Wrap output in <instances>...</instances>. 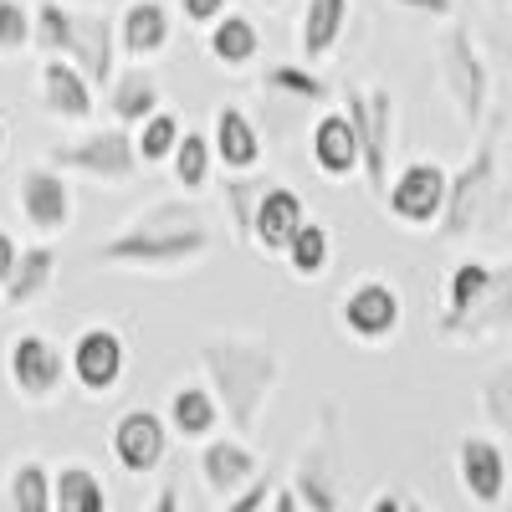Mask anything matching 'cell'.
Returning a JSON list of instances; mask_svg holds the SVG:
<instances>
[{"instance_id": "cell-29", "label": "cell", "mask_w": 512, "mask_h": 512, "mask_svg": "<svg viewBox=\"0 0 512 512\" xmlns=\"http://www.w3.org/2000/svg\"><path fill=\"white\" fill-rule=\"evenodd\" d=\"M169 175H175L180 195H200L216 180V149H210V128H185L175 154H169Z\"/></svg>"}, {"instance_id": "cell-26", "label": "cell", "mask_w": 512, "mask_h": 512, "mask_svg": "<svg viewBox=\"0 0 512 512\" xmlns=\"http://www.w3.org/2000/svg\"><path fill=\"white\" fill-rule=\"evenodd\" d=\"M349 6L354 0H308L303 21H297V47H303V62H323L338 52L349 26Z\"/></svg>"}, {"instance_id": "cell-47", "label": "cell", "mask_w": 512, "mask_h": 512, "mask_svg": "<svg viewBox=\"0 0 512 512\" xmlns=\"http://www.w3.org/2000/svg\"><path fill=\"white\" fill-rule=\"evenodd\" d=\"M405 512H425V507H420V502H405Z\"/></svg>"}, {"instance_id": "cell-8", "label": "cell", "mask_w": 512, "mask_h": 512, "mask_svg": "<svg viewBox=\"0 0 512 512\" xmlns=\"http://www.w3.org/2000/svg\"><path fill=\"white\" fill-rule=\"evenodd\" d=\"M6 374L26 405H52L72 369H67V349L52 344L47 333H16L6 349Z\"/></svg>"}, {"instance_id": "cell-34", "label": "cell", "mask_w": 512, "mask_h": 512, "mask_svg": "<svg viewBox=\"0 0 512 512\" xmlns=\"http://www.w3.org/2000/svg\"><path fill=\"white\" fill-rule=\"evenodd\" d=\"M31 47H36L41 57H67V52H72V11L62 6V0H36Z\"/></svg>"}, {"instance_id": "cell-13", "label": "cell", "mask_w": 512, "mask_h": 512, "mask_svg": "<svg viewBox=\"0 0 512 512\" xmlns=\"http://www.w3.org/2000/svg\"><path fill=\"white\" fill-rule=\"evenodd\" d=\"M400 318H405V303L384 277L354 282L344 292V303H338V323H344V333L359 338V344H384V338H395Z\"/></svg>"}, {"instance_id": "cell-22", "label": "cell", "mask_w": 512, "mask_h": 512, "mask_svg": "<svg viewBox=\"0 0 512 512\" xmlns=\"http://www.w3.org/2000/svg\"><path fill=\"white\" fill-rule=\"evenodd\" d=\"M169 41H175V11L164 0H134L123 16H118V52L123 57H159Z\"/></svg>"}, {"instance_id": "cell-14", "label": "cell", "mask_w": 512, "mask_h": 512, "mask_svg": "<svg viewBox=\"0 0 512 512\" xmlns=\"http://www.w3.org/2000/svg\"><path fill=\"white\" fill-rule=\"evenodd\" d=\"M210 149H216V164L226 175H246V169L262 164V154H267L262 128L251 123V113L236 98H226L216 108V118H210Z\"/></svg>"}, {"instance_id": "cell-41", "label": "cell", "mask_w": 512, "mask_h": 512, "mask_svg": "<svg viewBox=\"0 0 512 512\" xmlns=\"http://www.w3.org/2000/svg\"><path fill=\"white\" fill-rule=\"evenodd\" d=\"M390 6L410 11V16H425V21H451L456 0H390Z\"/></svg>"}, {"instance_id": "cell-9", "label": "cell", "mask_w": 512, "mask_h": 512, "mask_svg": "<svg viewBox=\"0 0 512 512\" xmlns=\"http://www.w3.org/2000/svg\"><path fill=\"white\" fill-rule=\"evenodd\" d=\"M287 487L297 492V502H303L308 512H338V507H344V482H338V420H333V410H323L318 436L308 441L303 456H297Z\"/></svg>"}, {"instance_id": "cell-20", "label": "cell", "mask_w": 512, "mask_h": 512, "mask_svg": "<svg viewBox=\"0 0 512 512\" xmlns=\"http://www.w3.org/2000/svg\"><path fill=\"white\" fill-rule=\"evenodd\" d=\"M113 41H118L113 16H103V11H72V52H67V62H77L82 72H88L93 88H108L113 72H118V62H113L118 47H113Z\"/></svg>"}, {"instance_id": "cell-5", "label": "cell", "mask_w": 512, "mask_h": 512, "mask_svg": "<svg viewBox=\"0 0 512 512\" xmlns=\"http://www.w3.org/2000/svg\"><path fill=\"white\" fill-rule=\"evenodd\" d=\"M436 67H441V93L451 98L456 118L466 128H482L487 103H492V72H487V57L477 52L472 31H466V26H446L441 47H436Z\"/></svg>"}, {"instance_id": "cell-23", "label": "cell", "mask_w": 512, "mask_h": 512, "mask_svg": "<svg viewBox=\"0 0 512 512\" xmlns=\"http://www.w3.org/2000/svg\"><path fill=\"white\" fill-rule=\"evenodd\" d=\"M57 272H62V256H57L52 241H31V246H21L16 272L6 277V287H0V303H6V308H31V303H41V297L52 292Z\"/></svg>"}, {"instance_id": "cell-44", "label": "cell", "mask_w": 512, "mask_h": 512, "mask_svg": "<svg viewBox=\"0 0 512 512\" xmlns=\"http://www.w3.org/2000/svg\"><path fill=\"white\" fill-rule=\"evenodd\" d=\"M267 512H308V507L297 502V492H292V487H277V492H272V502H267Z\"/></svg>"}, {"instance_id": "cell-11", "label": "cell", "mask_w": 512, "mask_h": 512, "mask_svg": "<svg viewBox=\"0 0 512 512\" xmlns=\"http://www.w3.org/2000/svg\"><path fill=\"white\" fill-rule=\"evenodd\" d=\"M169 420L154 415L149 405H134V410H123L113 420V431H108V446H113V461L123 466L128 477H149L164 466L169 456Z\"/></svg>"}, {"instance_id": "cell-43", "label": "cell", "mask_w": 512, "mask_h": 512, "mask_svg": "<svg viewBox=\"0 0 512 512\" xmlns=\"http://www.w3.org/2000/svg\"><path fill=\"white\" fill-rule=\"evenodd\" d=\"M144 512H180V487H175V482H164V487L154 492V502H149Z\"/></svg>"}, {"instance_id": "cell-37", "label": "cell", "mask_w": 512, "mask_h": 512, "mask_svg": "<svg viewBox=\"0 0 512 512\" xmlns=\"http://www.w3.org/2000/svg\"><path fill=\"white\" fill-rule=\"evenodd\" d=\"M482 415L497 425L502 436H512V364H502V369H492L487 379H482Z\"/></svg>"}, {"instance_id": "cell-35", "label": "cell", "mask_w": 512, "mask_h": 512, "mask_svg": "<svg viewBox=\"0 0 512 512\" xmlns=\"http://www.w3.org/2000/svg\"><path fill=\"white\" fill-rule=\"evenodd\" d=\"M11 512H57L52 507V466L47 461H16L11 472Z\"/></svg>"}, {"instance_id": "cell-15", "label": "cell", "mask_w": 512, "mask_h": 512, "mask_svg": "<svg viewBox=\"0 0 512 512\" xmlns=\"http://www.w3.org/2000/svg\"><path fill=\"white\" fill-rule=\"evenodd\" d=\"M456 477L466 487V497H472L477 507H502L507 497V456L492 436H461L456 446Z\"/></svg>"}, {"instance_id": "cell-2", "label": "cell", "mask_w": 512, "mask_h": 512, "mask_svg": "<svg viewBox=\"0 0 512 512\" xmlns=\"http://www.w3.org/2000/svg\"><path fill=\"white\" fill-rule=\"evenodd\" d=\"M200 369H205V384L221 400V415L236 425V436H251L262 425L267 400L282 384V354L267 338L221 333V338H205L200 344Z\"/></svg>"}, {"instance_id": "cell-25", "label": "cell", "mask_w": 512, "mask_h": 512, "mask_svg": "<svg viewBox=\"0 0 512 512\" xmlns=\"http://www.w3.org/2000/svg\"><path fill=\"white\" fill-rule=\"evenodd\" d=\"M164 420H169V431L185 436V441H210L226 415H221V400H216L210 384H180V390L169 395Z\"/></svg>"}, {"instance_id": "cell-27", "label": "cell", "mask_w": 512, "mask_h": 512, "mask_svg": "<svg viewBox=\"0 0 512 512\" xmlns=\"http://www.w3.org/2000/svg\"><path fill=\"white\" fill-rule=\"evenodd\" d=\"M210 62L216 67H231V72H241V67H251L256 62V52H262V31H256V21L251 16H241V11H226L216 26H210Z\"/></svg>"}, {"instance_id": "cell-48", "label": "cell", "mask_w": 512, "mask_h": 512, "mask_svg": "<svg viewBox=\"0 0 512 512\" xmlns=\"http://www.w3.org/2000/svg\"><path fill=\"white\" fill-rule=\"evenodd\" d=\"M262 6H287V0H262Z\"/></svg>"}, {"instance_id": "cell-28", "label": "cell", "mask_w": 512, "mask_h": 512, "mask_svg": "<svg viewBox=\"0 0 512 512\" xmlns=\"http://www.w3.org/2000/svg\"><path fill=\"white\" fill-rule=\"evenodd\" d=\"M52 507L57 512H108V487L88 461H67L52 472Z\"/></svg>"}, {"instance_id": "cell-1", "label": "cell", "mask_w": 512, "mask_h": 512, "mask_svg": "<svg viewBox=\"0 0 512 512\" xmlns=\"http://www.w3.org/2000/svg\"><path fill=\"white\" fill-rule=\"evenodd\" d=\"M216 236H210L205 216L195 210L190 195L144 205L123 231L93 241L82 256V267H123V272H180L190 262H205Z\"/></svg>"}, {"instance_id": "cell-21", "label": "cell", "mask_w": 512, "mask_h": 512, "mask_svg": "<svg viewBox=\"0 0 512 512\" xmlns=\"http://www.w3.org/2000/svg\"><path fill=\"white\" fill-rule=\"evenodd\" d=\"M507 328H512V256L502 267H492V287L482 292V303L461 323H451L441 338H451V344H482V338H497Z\"/></svg>"}, {"instance_id": "cell-33", "label": "cell", "mask_w": 512, "mask_h": 512, "mask_svg": "<svg viewBox=\"0 0 512 512\" xmlns=\"http://www.w3.org/2000/svg\"><path fill=\"white\" fill-rule=\"evenodd\" d=\"M282 262L292 267V277L318 282V277L328 272V262H333V236H328V226H323V221H308L303 231L292 236V246L282 251Z\"/></svg>"}, {"instance_id": "cell-12", "label": "cell", "mask_w": 512, "mask_h": 512, "mask_svg": "<svg viewBox=\"0 0 512 512\" xmlns=\"http://www.w3.org/2000/svg\"><path fill=\"white\" fill-rule=\"evenodd\" d=\"M67 369H72V384L82 395H113L118 384H123V369H128V344H123V333L118 328H82L77 333V344L67 354Z\"/></svg>"}, {"instance_id": "cell-49", "label": "cell", "mask_w": 512, "mask_h": 512, "mask_svg": "<svg viewBox=\"0 0 512 512\" xmlns=\"http://www.w3.org/2000/svg\"><path fill=\"white\" fill-rule=\"evenodd\" d=\"M507 6H512V0H507Z\"/></svg>"}, {"instance_id": "cell-19", "label": "cell", "mask_w": 512, "mask_h": 512, "mask_svg": "<svg viewBox=\"0 0 512 512\" xmlns=\"http://www.w3.org/2000/svg\"><path fill=\"white\" fill-rule=\"evenodd\" d=\"M200 477L216 497H236L251 477H262V461L246 436H210L200 446Z\"/></svg>"}, {"instance_id": "cell-17", "label": "cell", "mask_w": 512, "mask_h": 512, "mask_svg": "<svg viewBox=\"0 0 512 512\" xmlns=\"http://www.w3.org/2000/svg\"><path fill=\"white\" fill-rule=\"evenodd\" d=\"M308 154L318 164V175L333 180V185H344L359 175V134H354V123L344 108H323L318 123H313V134H308Z\"/></svg>"}, {"instance_id": "cell-46", "label": "cell", "mask_w": 512, "mask_h": 512, "mask_svg": "<svg viewBox=\"0 0 512 512\" xmlns=\"http://www.w3.org/2000/svg\"><path fill=\"white\" fill-rule=\"evenodd\" d=\"M6 144H11V123H6V113H0V159H6Z\"/></svg>"}, {"instance_id": "cell-45", "label": "cell", "mask_w": 512, "mask_h": 512, "mask_svg": "<svg viewBox=\"0 0 512 512\" xmlns=\"http://www.w3.org/2000/svg\"><path fill=\"white\" fill-rule=\"evenodd\" d=\"M369 512H405V497H395V492H379V497L369 502Z\"/></svg>"}, {"instance_id": "cell-32", "label": "cell", "mask_w": 512, "mask_h": 512, "mask_svg": "<svg viewBox=\"0 0 512 512\" xmlns=\"http://www.w3.org/2000/svg\"><path fill=\"white\" fill-rule=\"evenodd\" d=\"M262 88L272 98H292V103H308V108H323L333 98V88L323 82V72H313L308 62H277L262 72Z\"/></svg>"}, {"instance_id": "cell-39", "label": "cell", "mask_w": 512, "mask_h": 512, "mask_svg": "<svg viewBox=\"0 0 512 512\" xmlns=\"http://www.w3.org/2000/svg\"><path fill=\"white\" fill-rule=\"evenodd\" d=\"M272 477H251L236 497H226V507L221 512H267V502H272Z\"/></svg>"}, {"instance_id": "cell-42", "label": "cell", "mask_w": 512, "mask_h": 512, "mask_svg": "<svg viewBox=\"0 0 512 512\" xmlns=\"http://www.w3.org/2000/svg\"><path fill=\"white\" fill-rule=\"evenodd\" d=\"M16 256H21V241L11 231H0V287H6V277L16 272Z\"/></svg>"}, {"instance_id": "cell-6", "label": "cell", "mask_w": 512, "mask_h": 512, "mask_svg": "<svg viewBox=\"0 0 512 512\" xmlns=\"http://www.w3.org/2000/svg\"><path fill=\"white\" fill-rule=\"evenodd\" d=\"M47 164H57V169H72V175H88V180H98V185H128L144 169V159H139V149H134V128H88V134H77V139H67V144H57L52 154H47Z\"/></svg>"}, {"instance_id": "cell-36", "label": "cell", "mask_w": 512, "mask_h": 512, "mask_svg": "<svg viewBox=\"0 0 512 512\" xmlns=\"http://www.w3.org/2000/svg\"><path fill=\"white\" fill-rule=\"evenodd\" d=\"M180 134H185L180 113L159 108V113H149V118L134 128V149H139V159H144V164H169V154H175Z\"/></svg>"}, {"instance_id": "cell-7", "label": "cell", "mask_w": 512, "mask_h": 512, "mask_svg": "<svg viewBox=\"0 0 512 512\" xmlns=\"http://www.w3.org/2000/svg\"><path fill=\"white\" fill-rule=\"evenodd\" d=\"M446 185H451V169H441L436 159H410L400 164L390 185H384V210L390 221L425 231V226H441V210H446Z\"/></svg>"}, {"instance_id": "cell-3", "label": "cell", "mask_w": 512, "mask_h": 512, "mask_svg": "<svg viewBox=\"0 0 512 512\" xmlns=\"http://www.w3.org/2000/svg\"><path fill=\"white\" fill-rule=\"evenodd\" d=\"M497 149H502V118L482 123V139L472 144L466 164L446 185V210H441V236L446 241L472 236L477 221H482V210L492 205V195H497Z\"/></svg>"}, {"instance_id": "cell-30", "label": "cell", "mask_w": 512, "mask_h": 512, "mask_svg": "<svg viewBox=\"0 0 512 512\" xmlns=\"http://www.w3.org/2000/svg\"><path fill=\"white\" fill-rule=\"evenodd\" d=\"M272 185H277V180H272V175H256V169H246V175H226V180H221V210H226V221H231L236 241H251L256 205H262V195H267Z\"/></svg>"}, {"instance_id": "cell-24", "label": "cell", "mask_w": 512, "mask_h": 512, "mask_svg": "<svg viewBox=\"0 0 512 512\" xmlns=\"http://www.w3.org/2000/svg\"><path fill=\"white\" fill-rule=\"evenodd\" d=\"M103 108H108V123L139 128L149 113L164 108V88H159V77H154V72H144V67H123V72H113V82H108Z\"/></svg>"}, {"instance_id": "cell-16", "label": "cell", "mask_w": 512, "mask_h": 512, "mask_svg": "<svg viewBox=\"0 0 512 512\" xmlns=\"http://www.w3.org/2000/svg\"><path fill=\"white\" fill-rule=\"evenodd\" d=\"M41 108L62 123H88L98 113V88L88 82L77 62L67 57H41Z\"/></svg>"}, {"instance_id": "cell-40", "label": "cell", "mask_w": 512, "mask_h": 512, "mask_svg": "<svg viewBox=\"0 0 512 512\" xmlns=\"http://www.w3.org/2000/svg\"><path fill=\"white\" fill-rule=\"evenodd\" d=\"M180 6V16L190 21V26H216L226 11H231V0H175Z\"/></svg>"}, {"instance_id": "cell-38", "label": "cell", "mask_w": 512, "mask_h": 512, "mask_svg": "<svg viewBox=\"0 0 512 512\" xmlns=\"http://www.w3.org/2000/svg\"><path fill=\"white\" fill-rule=\"evenodd\" d=\"M31 47V11L21 0H0V57H16Z\"/></svg>"}, {"instance_id": "cell-10", "label": "cell", "mask_w": 512, "mask_h": 512, "mask_svg": "<svg viewBox=\"0 0 512 512\" xmlns=\"http://www.w3.org/2000/svg\"><path fill=\"white\" fill-rule=\"evenodd\" d=\"M16 210H21V221L41 236V241H52L62 231H72V185L57 164H36V169H21V180H16Z\"/></svg>"}, {"instance_id": "cell-4", "label": "cell", "mask_w": 512, "mask_h": 512, "mask_svg": "<svg viewBox=\"0 0 512 512\" xmlns=\"http://www.w3.org/2000/svg\"><path fill=\"white\" fill-rule=\"evenodd\" d=\"M344 113L359 134V175L374 195H384L395 175V93L390 88H349L344 93Z\"/></svg>"}, {"instance_id": "cell-18", "label": "cell", "mask_w": 512, "mask_h": 512, "mask_svg": "<svg viewBox=\"0 0 512 512\" xmlns=\"http://www.w3.org/2000/svg\"><path fill=\"white\" fill-rule=\"evenodd\" d=\"M308 226V205L292 185H272L256 205V221H251V246L262 256H282L292 246V236Z\"/></svg>"}, {"instance_id": "cell-31", "label": "cell", "mask_w": 512, "mask_h": 512, "mask_svg": "<svg viewBox=\"0 0 512 512\" xmlns=\"http://www.w3.org/2000/svg\"><path fill=\"white\" fill-rule=\"evenodd\" d=\"M487 287H492V267H487V262H456L451 277H446V308H441V318H436V333H446L451 323H461L466 313L482 303Z\"/></svg>"}]
</instances>
